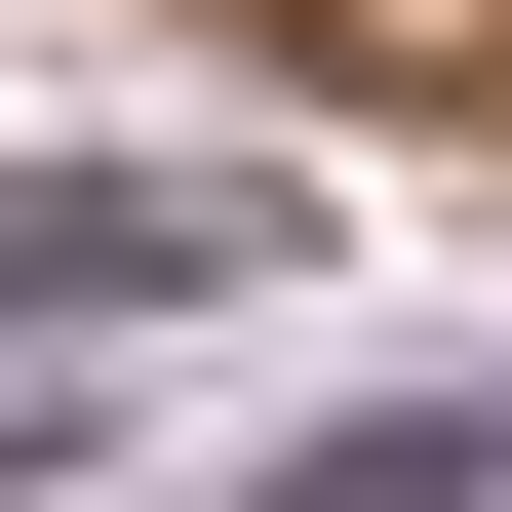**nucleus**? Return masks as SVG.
<instances>
[{
    "label": "nucleus",
    "instance_id": "f257e3e1",
    "mask_svg": "<svg viewBox=\"0 0 512 512\" xmlns=\"http://www.w3.org/2000/svg\"><path fill=\"white\" fill-rule=\"evenodd\" d=\"M276 197L237 158H0V316H237Z\"/></svg>",
    "mask_w": 512,
    "mask_h": 512
},
{
    "label": "nucleus",
    "instance_id": "f03ea898",
    "mask_svg": "<svg viewBox=\"0 0 512 512\" xmlns=\"http://www.w3.org/2000/svg\"><path fill=\"white\" fill-rule=\"evenodd\" d=\"M276 512H512V394H394V434H316Z\"/></svg>",
    "mask_w": 512,
    "mask_h": 512
}]
</instances>
